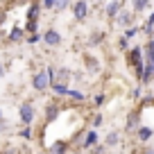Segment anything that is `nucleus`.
I'll list each match as a JSON object with an SVG mask.
<instances>
[{"mask_svg": "<svg viewBox=\"0 0 154 154\" xmlns=\"http://www.w3.org/2000/svg\"><path fill=\"white\" fill-rule=\"evenodd\" d=\"M102 38H104V34H93V36H91V43H100V41H102Z\"/></svg>", "mask_w": 154, "mask_h": 154, "instance_id": "5701e85b", "label": "nucleus"}, {"mask_svg": "<svg viewBox=\"0 0 154 154\" xmlns=\"http://www.w3.org/2000/svg\"><path fill=\"white\" fill-rule=\"evenodd\" d=\"M102 104H104V95L97 93V95H95V106H102Z\"/></svg>", "mask_w": 154, "mask_h": 154, "instance_id": "b1692460", "label": "nucleus"}, {"mask_svg": "<svg viewBox=\"0 0 154 154\" xmlns=\"http://www.w3.org/2000/svg\"><path fill=\"white\" fill-rule=\"evenodd\" d=\"M149 7V0H131V11L134 14H143Z\"/></svg>", "mask_w": 154, "mask_h": 154, "instance_id": "f8f14e48", "label": "nucleus"}, {"mask_svg": "<svg viewBox=\"0 0 154 154\" xmlns=\"http://www.w3.org/2000/svg\"><path fill=\"white\" fill-rule=\"evenodd\" d=\"M118 45H120V50H129V38H127V36H122L120 41H118Z\"/></svg>", "mask_w": 154, "mask_h": 154, "instance_id": "4be33fe9", "label": "nucleus"}, {"mask_svg": "<svg viewBox=\"0 0 154 154\" xmlns=\"http://www.w3.org/2000/svg\"><path fill=\"white\" fill-rule=\"evenodd\" d=\"M27 41H29V43H36V41H41V34H29Z\"/></svg>", "mask_w": 154, "mask_h": 154, "instance_id": "393cba45", "label": "nucleus"}, {"mask_svg": "<svg viewBox=\"0 0 154 154\" xmlns=\"http://www.w3.org/2000/svg\"><path fill=\"white\" fill-rule=\"evenodd\" d=\"M134 18H136V14H131L129 9H120L113 20H116L118 25H122V27H129V25H134Z\"/></svg>", "mask_w": 154, "mask_h": 154, "instance_id": "423d86ee", "label": "nucleus"}, {"mask_svg": "<svg viewBox=\"0 0 154 154\" xmlns=\"http://www.w3.org/2000/svg\"><path fill=\"white\" fill-rule=\"evenodd\" d=\"M129 63L131 66H134V70H136V75H140V70H143V48H138V45H136V48H131L129 50Z\"/></svg>", "mask_w": 154, "mask_h": 154, "instance_id": "7ed1b4c3", "label": "nucleus"}, {"mask_svg": "<svg viewBox=\"0 0 154 154\" xmlns=\"http://www.w3.org/2000/svg\"><path fill=\"white\" fill-rule=\"evenodd\" d=\"M136 136H138L140 143H147V140L154 136V131H152V127H147V125H138L136 127Z\"/></svg>", "mask_w": 154, "mask_h": 154, "instance_id": "1a4fd4ad", "label": "nucleus"}, {"mask_svg": "<svg viewBox=\"0 0 154 154\" xmlns=\"http://www.w3.org/2000/svg\"><path fill=\"white\" fill-rule=\"evenodd\" d=\"M54 116H57V106H48V116H45V120H48V122H52L54 120Z\"/></svg>", "mask_w": 154, "mask_h": 154, "instance_id": "aec40b11", "label": "nucleus"}, {"mask_svg": "<svg viewBox=\"0 0 154 154\" xmlns=\"http://www.w3.org/2000/svg\"><path fill=\"white\" fill-rule=\"evenodd\" d=\"M72 16H75V20H84L88 16V5L86 0H77L75 5H72Z\"/></svg>", "mask_w": 154, "mask_h": 154, "instance_id": "0eeeda50", "label": "nucleus"}, {"mask_svg": "<svg viewBox=\"0 0 154 154\" xmlns=\"http://www.w3.org/2000/svg\"><path fill=\"white\" fill-rule=\"evenodd\" d=\"M140 125V116H138V111H134V113H129V118H127V129H136V127Z\"/></svg>", "mask_w": 154, "mask_h": 154, "instance_id": "ddd939ff", "label": "nucleus"}, {"mask_svg": "<svg viewBox=\"0 0 154 154\" xmlns=\"http://www.w3.org/2000/svg\"><path fill=\"white\" fill-rule=\"evenodd\" d=\"M120 9H122V2H118V0H109V5H106V11H104V14H106V18L113 20Z\"/></svg>", "mask_w": 154, "mask_h": 154, "instance_id": "9d476101", "label": "nucleus"}, {"mask_svg": "<svg viewBox=\"0 0 154 154\" xmlns=\"http://www.w3.org/2000/svg\"><path fill=\"white\" fill-rule=\"evenodd\" d=\"M102 122H104V118H102V113H95V116H93V120H91V125H93V127H95V129H97V127H100Z\"/></svg>", "mask_w": 154, "mask_h": 154, "instance_id": "412c9836", "label": "nucleus"}, {"mask_svg": "<svg viewBox=\"0 0 154 154\" xmlns=\"http://www.w3.org/2000/svg\"><path fill=\"white\" fill-rule=\"evenodd\" d=\"M118 143H120V131H109V134L104 136V145L106 147H118Z\"/></svg>", "mask_w": 154, "mask_h": 154, "instance_id": "9b49d317", "label": "nucleus"}, {"mask_svg": "<svg viewBox=\"0 0 154 154\" xmlns=\"http://www.w3.org/2000/svg\"><path fill=\"white\" fill-rule=\"evenodd\" d=\"M20 138H25V140L32 138V129H29V125H23V129H20Z\"/></svg>", "mask_w": 154, "mask_h": 154, "instance_id": "6ab92c4d", "label": "nucleus"}, {"mask_svg": "<svg viewBox=\"0 0 154 154\" xmlns=\"http://www.w3.org/2000/svg\"><path fill=\"white\" fill-rule=\"evenodd\" d=\"M140 84H149L154 79V61H149L147 59V63L143 66V70H140Z\"/></svg>", "mask_w": 154, "mask_h": 154, "instance_id": "6e6552de", "label": "nucleus"}, {"mask_svg": "<svg viewBox=\"0 0 154 154\" xmlns=\"http://www.w3.org/2000/svg\"><path fill=\"white\" fill-rule=\"evenodd\" d=\"M2 75H5V63L0 61V77H2Z\"/></svg>", "mask_w": 154, "mask_h": 154, "instance_id": "c85d7f7f", "label": "nucleus"}, {"mask_svg": "<svg viewBox=\"0 0 154 154\" xmlns=\"http://www.w3.org/2000/svg\"><path fill=\"white\" fill-rule=\"evenodd\" d=\"M97 143H100V136H97L95 127H93L91 131H86V134H84V140H82V145H79V147H82V149H93Z\"/></svg>", "mask_w": 154, "mask_h": 154, "instance_id": "39448f33", "label": "nucleus"}, {"mask_svg": "<svg viewBox=\"0 0 154 154\" xmlns=\"http://www.w3.org/2000/svg\"><path fill=\"white\" fill-rule=\"evenodd\" d=\"M7 129V120L2 122V111H0V131H5Z\"/></svg>", "mask_w": 154, "mask_h": 154, "instance_id": "bb28decb", "label": "nucleus"}, {"mask_svg": "<svg viewBox=\"0 0 154 154\" xmlns=\"http://www.w3.org/2000/svg\"><path fill=\"white\" fill-rule=\"evenodd\" d=\"M34 116H36V109H34L32 102H23V104L18 106V118L23 125H32L34 122Z\"/></svg>", "mask_w": 154, "mask_h": 154, "instance_id": "f03ea898", "label": "nucleus"}, {"mask_svg": "<svg viewBox=\"0 0 154 154\" xmlns=\"http://www.w3.org/2000/svg\"><path fill=\"white\" fill-rule=\"evenodd\" d=\"M61 41H63V38H61V34H59L57 29L50 27V29L43 32V43L48 45V48H57V45H61Z\"/></svg>", "mask_w": 154, "mask_h": 154, "instance_id": "20e7f679", "label": "nucleus"}, {"mask_svg": "<svg viewBox=\"0 0 154 154\" xmlns=\"http://www.w3.org/2000/svg\"><path fill=\"white\" fill-rule=\"evenodd\" d=\"M136 34H140V27H136V25H129V27H125V36H127V38H134Z\"/></svg>", "mask_w": 154, "mask_h": 154, "instance_id": "a211bd4d", "label": "nucleus"}, {"mask_svg": "<svg viewBox=\"0 0 154 154\" xmlns=\"http://www.w3.org/2000/svg\"><path fill=\"white\" fill-rule=\"evenodd\" d=\"M66 97H72V100L82 102V100H84V93H82V91H75V88H68V91H66Z\"/></svg>", "mask_w": 154, "mask_h": 154, "instance_id": "f3484780", "label": "nucleus"}, {"mask_svg": "<svg viewBox=\"0 0 154 154\" xmlns=\"http://www.w3.org/2000/svg\"><path fill=\"white\" fill-rule=\"evenodd\" d=\"M131 97H140V86H136L134 91H131Z\"/></svg>", "mask_w": 154, "mask_h": 154, "instance_id": "cd10ccee", "label": "nucleus"}, {"mask_svg": "<svg viewBox=\"0 0 154 154\" xmlns=\"http://www.w3.org/2000/svg\"><path fill=\"white\" fill-rule=\"evenodd\" d=\"M57 0H43V9H52Z\"/></svg>", "mask_w": 154, "mask_h": 154, "instance_id": "a878e982", "label": "nucleus"}, {"mask_svg": "<svg viewBox=\"0 0 154 154\" xmlns=\"http://www.w3.org/2000/svg\"><path fill=\"white\" fill-rule=\"evenodd\" d=\"M68 149V143L66 140H57V143L50 145V152H66Z\"/></svg>", "mask_w": 154, "mask_h": 154, "instance_id": "dca6fc26", "label": "nucleus"}, {"mask_svg": "<svg viewBox=\"0 0 154 154\" xmlns=\"http://www.w3.org/2000/svg\"><path fill=\"white\" fill-rule=\"evenodd\" d=\"M23 36H25V29H20V27H14L9 32V41H23Z\"/></svg>", "mask_w": 154, "mask_h": 154, "instance_id": "4468645a", "label": "nucleus"}, {"mask_svg": "<svg viewBox=\"0 0 154 154\" xmlns=\"http://www.w3.org/2000/svg\"><path fill=\"white\" fill-rule=\"evenodd\" d=\"M52 77H54V68H52V66L41 68L38 72H34V77H32V86L36 88V91H45V88L50 86V82H52Z\"/></svg>", "mask_w": 154, "mask_h": 154, "instance_id": "f257e3e1", "label": "nucleus"}, {"mask_svg": "<svg viewBox=\"0 0 154 154\" xmlns=\"http://www.w3.org/2000/svg\"><path fill=\"white\" fill-rule=\"evenodd\" d=\"M68 5H70V0H57L52 9H54V14H61V11L68 9Z\"/></svg>", "mask_w": 154, "mask_h": 154, "instance_id": "2eb2a0df", "label": "nucleus"}]
</instances>
